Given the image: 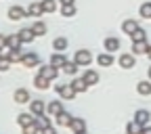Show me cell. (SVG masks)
Returning a JSON list of instances; mask_svg holds the SVG:
<instances>
[{
    "instance_id": "obj_35",
    "label": "cell",
    "mask_w": 151,
    "mask_h": 134,
    "mask_svg": "<svg viewBox=\"0 0 151 134\" xmlns=\"http://www.w3.org/2000/svg\"><path fill=\"white\" fill-rule=\"evenodd\" d=\"M23 134H42V128L34 122V124H29V126L23 128Z\"/></svg>"
},
{
    "instance_id": "obj_31",
    "label": "cell",
    "mask_w": 151,
    "mask_h": 134,
    "mask_svg": "<svg viewBox=\"0 0 151 134\" xmlns=\"http://www.w3.org/2000/svg\"><path fill=\"white\" fill-rule=\"evenodd\" d=\"M32 32H34L36 36H44V34H46V23H44V21H34Z\"/></svg>"
},
{
    "instance_id": "obj_40",
    "label": "cell",
    "mask_w": 151,
    "mask_h": 134,
    "mask_svg": "<svg viewBox=\"0 0 151 134\" xmlns=\"http://www.w3.org/2000/svg\"><path fill=\"white\" fill-rule=\"evenodd\" d=\"M141 134H151V126H149V124L143 126V132H141Z\"/></svg>"
},
{
    "instance_id": "obj_2",
    "label": "cell",
    "mask_w": 151,
    "mask_h": 134,
    "mask_svg": "<svg viewBox=\"0 0 151 134\" xmlns=\"http://www.w3.org/2000/svg\"><path fill=\"white\" fill-rule=\"evenodd\" d=\"M73 61L78 63L80 67H88V65L92 63V52H90V50H86V48H82V50H76Z\"/></svg>"
},
{
    "instance_id": "obj_26",
    "label": "cell",
    "mask_w": 151,
    "mask_h": 134,
    "mask_svg": "<svg viewBox=\"0 0 151 134\" xmlns=\"http://www.w3.org/2000/svg\"><path fill=\"white\" fill-rule=\"evenodd\" d=\"M6 59H9L11 63H21V59H23V50H21V48H15V50H9V54H6Z\"/></svg>"
},
{
    "instance_id": "obj_37",
    "label": "cell",
    "mask_w": 151,
    "mask_h": 134,
    "mask_svg": "<svg viewBox=\"0 0 151 134\" xmlns=\"http://www.w3.org/2000/svg\"><path fill=\"white\" fill-rule=\"evenodd\" d=\"M9 69H11V61L0 54V71H9Z\"/></svg>"
},
{
    "instance_id": "obj_44",
    "label": "cell",
    "mask_w": 151,
    "mask_h": 134,
    "mask_svg": "<svg viewBox=\"0 0 151 134\" xmlns=\"http://www.w3.org/2000/svg\"><path fill=\"white\" fill-rule=\"evenodd\" d=\"M78 134H88V132H78Z\"/></svg>"
},
{
    "instance_id": "obj_5",
    "label": "cell",
    "mask_w": 151,
    "mask_h": 134,
    "mask_svg": "<svg viewBox=\"0 0 151 134\" xmlns=\"http://www.w3.org/2000/svg\"><path fill=\"white\" fill-rule=\"evenodd\" d=\"M38 67H40V69H38V73H40V75H44V78L46 80H57V75H59V69H57V67H52L50 63L48 65H38Z\"/></svg>"
},
{
    "instance_id": "obj_24",
    "label": "cell",
    "mask_w": 151,
    "mask_h": 134,
    "mask_svg": "<svg viewBox=\"0 0 151 134\" xmlns=\"http://www.w3.org/2000/svg\"><path fill=\"white\" fill-rule=\"evenodd\" d=\"M147 50H149V44H147V40L145 42H132V54H147Z\"/></svg>"
},
{
    "instance_id": "obj_36",
    "label": "cell",
    "mask_w": 151,
    "mask_h": 134,
    "mask_svg": "<svg viewBox=\"0 0 151 134\" xmlns=\"http://www.w3.org/2000/svg\"><path fill=\"white\" fill-rule=\"evenodd\" d=\"M61 15L67 17V19L73 17V15H76V6H73V4H63V6H61Z\"/></svg>"
},
{
    "instance_id": "obj_42",
    "label": "cell",
    "mask_w": 151,
    "mask_h": 134,
    "mask_svg": "<svg viewBox=\"0 0 151 134\" xmlns=\"http://www.w3.org/2000/svg\"><path fill=\"white\" fill-rule=\"evenodd\" d=\"M147 57H149V59H151V44H149V50H147Z\"/></svg>"
},
{
    "instance_id": "obj_10",
    "label": "cell",
    "mask_w": 151,
    "mask_h": 134,
    "mask_svg": "<svg viewBox=\"0 0 151 134\" xmlns=\"http://www.w3.org/2000/svg\"><path fill=\"white\" fill-rule=\"evenodd\" d=\"M134 122L141 124V126H147V124L151 122V113H149L147 109H137V113H134Z\"/></svg>"
},
{
    "instance_id": "obj_25",
    "label": "cell",
    "mask_w": 151,
    "mask_h": 134,
    "mask_svg": "<svg viewBox=\"0 0 151 134\" xmlns=\"http://www.w3.org/2000/svg\"><path fill=\"white\" fill-rule=\"evenodd\" d=\"M21 40H19V36L17 34H11V36H6V46L11 48V50H15V48H21Z\"/></svg>"
},
{
    "instance_id": "obj_15",
    "label": "cell",
    "mask_w": 151,
    "mask_h": 134,
    "mask_svg": "<svg viewBox=\"0 0 151 134\" xmlns=\"http://www.w3.org/2000/svg\"><path fill=\"white\" fill-rule=\"evenodd\" d=\"M69 130H71L73 134H78V132H86V122H84L82 118H73V120H71V124H69Z\"/></svg>"
},
{
    "instance_id": "obj_12",
    "label": "cell",
    "mask_w": 151,
    "mask_h": 134,
    "mask_svg": "<svg viewBox=\"0 0 151 134\" xmlns=\"http://www.w3.org/2000/svg\"><path fill=\"white\" fill-rule=\"evenodd\" d=\"M36 122V115H34V113H19V115H17V124L19 126H21V128H25V126H29V124H34Z\"/></svg>"
},
{
    "instance_id": "obj_1",
    "label": "cell",
    "mask_w": 151,
    "mask_h": 134,
    "mask_svg": "<svg viewBox=\"0 0 151 134\" xmlns=\"http://www.w3.org/2000/svg\"><path fill=\"white\" fill-rule=\"evenodd\" d=\"M55 90L59 92L61 101H71V99H76V94H78L71 88V84H55Z\"/></svg>"
},
{
    "instance_id": "obj_27",
    "label": "cell",
    "mask_w": 151,
    "mask_h": 134,
    "mask_svg": "<svg viewBox=\"0 0 151 134\" xmlns=\"http://www.w3.org/2000/svg\"><path fill=\"white\" fill-rule=\"evenodd\" d=\"M130 40H132V42H145V40H147V32L139 25V27L134 29V34L130 36Z\"/></svg>"
},
{
    "instance_id": "obj_3",
    "label": "cell",
    "mask_w": 151,
    "mask_h": 134,
    "mask_svg": "<svg viewBox=\"0 0 151 134\" xmlns=\"http://www.w3.org/2000/svg\"><path fill=\"white\" fill-rule=\"evenodd\" d=\"M21 65L23 67H38L40 65V54L38 52H23V59H21Z\"/></svg>"
},
{
    "instance_id": "obj_18",
    "label": "cell",
    "mask_w": 151,
    "mask_h": 134,
    "mask_svg": "<svg viewBox=\"0 0 151 134\" xmlns=\"http://www.w3.org/2000/svg\"><path fill=\"white\" fill-rule=\"evenodd\" d=\"M71 120H73V115H69V113L63 109L61 113H59V115H57L55 118V122L57 124H59V126H63V128H69V124H71Z\"/></svg>"
},
{
    "instance_id": "obj_23",
    "label": "cell",
    "mask_w": 151,
    "mask_h": 134,
    "mask_svg": "<svg viewBox=\"0 0 151 134\" xmlns=\"http://www.w3.org/2000/svg\"><path fill=\"white\" fill-rule=\"evenodd\" d=\"M44 11H42V2H32L29 6H27V17H40Z\"/></svg>"
},
{
    "instance_id": "obj_28",
    "label": "cell",
    "mask_w": 151,
    "mask_h": 134,
    "mask_svg": "<svg viewBox=\"0 0 151 134\" xmlns=\"http://www.w3.org/2000/svg\"><path fill=\"white\" fill-rule=\"evenodd\" d=\"M78 63H76V61H65V65L61 67L63 69V73H67V75H76V73H78Z\"/></svg>"
},
{
    "instance_id": "obj_41",
    "label": "cell",
    "mask_w": 151,
    "mask_h": 134,
    "mask_svg": "<svg viewBox=\"0 0 151 134\" xmlns=\"http://www.w3.org/2000/svg\"><path fill=\"white\" fill-rule=\"evenodd\" d=\"M61 4H73V0H59Z\"/></svg>"
},
{
    "instance_id": "obj_20",
    "label": "cell",
    "mask_w": 151,
    "mask_h": 134,
    "mask_svg": "<svg viewBox=\"0 0 151 134\" xmlns=\"http://www.w3.org/2000/svg\"><path fill=\"white\" fill-rule=\"evenodd\" d=\"M137 27H139L137 19H126V21L122 23V32H124V34H128V36L134 34V29H137Z\"/></svg>"
},
{
    "instance_id": "obj_30",
    "label": "cell",
    "mask_w": 151,
    "mask_h": 134,
    "mask_svg": "<svg viewBox=\"0 0 151 134\" xmlns=\"http://www.w3.org/2000/svg\"><path fill=\"white\" fill-rule=\"evenodd\" d=\"M36 124L40 126V128L52 126V124H50V115H48V113H40V115H36Z\"/></svg>"
},
{
    "instance_id": "obj_21",
    "label": "cell",
    "mask_w": 151,
    "mask_h": 134,
    "mask_svg": "<svg viewBox=\"0 0 151 134\" xmlns=\"http://www.w3.org/2000/svg\"><path fill=\"white\" fill-rule=\"evenodd\" d=\"M34 84H36V88H38V90H48V88H50V80H46L44 75H40V73H36Z\"/></svg>"
},
{
    "instance_id": "obj_34",
    "label": "cell",
    "mask_w": 151,
    "mask_h": 134,
    "mask_svg": "<svg viewBox=\"0 0 151 134\" xmlns=\"http://www.w3.org/2000/svg\"><path fill=\"white\" fill-rule=\"evenodd\" d=\"M42 11L44 13H55L57 11V0H42Z\"/></svg>"
},
{
    "instance_id": "obj_11",
    "label": "cell",
    "mask_w": 151,
    "mask_h": 134,
    "mask_svg": "<svg viewBox=\"0 0 151 134\" xmlns=\"http://www.w3.org/2000/svg\"><path fill=\"white\" fill-rule=\"evenodd\" d=\"M17 36H19V40H21L23 44L34 42V38H36V34L32 32V27H23V29H19V32H17Z\"/></svg>"
},
{
    "instance_id": "obj_33",
    "label": "cell",
    "mask_w": 151,
    "mask_h": 134,
    "mask_svg": "<svg viewBox=\"0 0 151 134\" xmlns=\"http://www.w3.org/2000/svg\"><path fill=\"white\" fill-rule=\"evenodd\" d=\"M139 13H141L143 19H151V0H149V2H143V4H141Z\"/></svg>"
},
{
    "instance_id": "obj_6",
    "label": "cell",
    "mask_w": 151,
    "mask_h": 134,
    "mask_svg": "<svg viewBox=\"0 0 151 134\" xmlns=\"http://www.w3.org/2000/svg\"><path fill=\"white\" fill-rule=\"evenodd\" d=\"M118 63H120L122 69H132L134 63H137V59H134V54H132V52H122L120 59H118Z\"/></svg>"
},
{
    "instance_id": "obj_43",
    "label": "cell",
    "mask_w": 151,
    "mask_h": 134,
    "mask_svg": "<svg viewBox=\"0 0 151 134\" xmlns=\"http://www.w3.org/2000/svg\"><path fill=\"white\" fill-rule=\"evenodd\" d=\"M147 75H149V80H151V67H149V69H147Z\"/></svg>"
},
{
    "instance_id": "obj_14",
    "label": "cell",
    "mask_w": 151,
    "mask_h": 134,
    "mask_svg": "<svg viewBox=\"0 0 151 134\" xmlns=\"http://www.w3.org/2000/svg\"><path fill=\"white\" fill-rule=\"evenodd\" d=\"M113 61H116V59H113V54H111V52H107V50H105V52H101V54L97 57V63H99L101 67H111V65H113Z\"/></svg>"
},
{
    "instance_id": "obj_16",
    "label": "cell",
    "mask_w": 151,
    "mask_h": 134,
    "mask_svg": "<svg viewBox=\"0 0 151 134\" xmlns=\"http://www.w3.org/2000/svg\"><path fill=\"white\" fill-rule=\"evenodd\" d=\"M67 46H69V42H67V38H63V36H59V38L52 40V50L55 52H63V50H67Z\"/></svg>"
},
{
    "instance_id": "obj_7",
    "label": "cell",
    "mask_w": 151,
    "mask_h": 134,
    "mask_svg": "<svg viewBox=\"0 0 151 134\" xmlns=\"http://www.w3.org/2000/svg\"><path fill=\"white\" fill-rule=\"evenodd\" d=\"M13 99H15V103H19V105H25V103H29V101H32L29 90H27V88H17V90H15V94H13Z\"/></svg>"
},
{
    "instance_id": "obj_29",
    "label": "cell",
    "mask_w": 151,
    "mask_h": 134,
    "mask_svg": "<svg viewBox=\"0 0 151 134\" xmlns=\"http://www.w3.org/2000/svg\"><path fill=\"white\" fill-rule=\"evenodd\" d=\"M71 88H73L76 92H78V94H80V92H86V88H88V84H86V82H84L82 78H76V80L71 82Z\"/></svg>"
},
{
    "instance_id": "obj_22",
    "label": "cell",
    "mask_w": 151,
    "mask_h": 134,
    "mask_svg": "<svg viewBox=\"0 0 151 134\" xmlns=\"http://www.w3.org/2000/svg\"><path fill=\"white\" fill-rule=\"evenodd\" d=\"M137 92L141 94V97H149L151 94V80H143L137 84Z\"/></svg>"
},
{
    "instance_id": "obj_32",
    "label": "cell",
    "mask_w": 151,
    "mask_h": 134,
    "mask_svg": "<svg viewBox=\"0 0 151 134\" xmlns=\"http://www.w3.org/2000/svg\"><path fill=\"white\" fill-rule=\"evenodd\" d=\"M143 132V126L141 124H137L134 120H132L128 126H126V134H141Z\"/></svg>"
},
{
    "instance_id": "obj_39",
    "label": "cell",
    "mask_w": 151,
    "mask_h": 134,
    "mask_svg": "<svg viewBox=\"0 0 151 134\" xmlns=\"http://www.w3.org/2000/svg\"><path fill=\"white\" fill-rule=\"evenodd\" d=\"M42 134H57V130L52 126H46V128H42Z\"/></svg>"
},
{
    "instance_id": "obj_8",
    "label": "cell",
    "mask_w": 151,
    "mask_h": 134,
    "mask_svg": "<svg viewBox=\"0 0 151 134\" xmlns=\"http://www.w3.org/2000/svg\"><path fill=\"white\" fill-rule=\"evenodd\" d=\"M122 48V42H120V38H116V36H109V38H105V50L107 52H116V50H120Z\"/></svg>"
},
{
    "instance_id": "obj_38",
    "label": "cell",
    "mask_w": 151,
    "mask_h": 134,
    "mask_svg": "<svg viewBox=\"0 0 151 134\" xmlns=\"http://www.w3.org/2000/svg\"><path fill=\"white\" fill-rule=\"evenodd\" d=\"M4 48H9V46H6V36H4V34H0V52H2Z\"/></svg>"
},
{
    "instance_id": "obj_17",
    "label": "cell",
    "mask_w": 151,
    "mask_h": 134,
    "mask_svg": "<svg viewBox=\"0 0 151 134\" xmlns=\"http://www.w3.org/2000/svg\"><path fill=\"white\" fill-rule=\"evenodd\" d=\"M65 61H67V57H65L63 52H52V54H50V65H52V67H57V69L63 67V65H65Z\"/></svg>"
},
{
    "instance_id": "obj_13",
    "label": "cell",
    "mask_w": 151,
    "mask_h": 134,
    "mask_svg": "<svg viewBox=\"0 0 151 134\" xmlns=\"http://www.w3.org/2000/svg\"><path fill=\"white\" fill-rule=\"evenodd\" d=\"M61 111H63V105H61V101H50V103L46 105V113H48L50 118H57Z\"/></svg>"
},
{
    "instance_id": "obj_9",
    "label": "cell",
    "mask_w": 151,
    "mask_h": 134,
    "mask_svg": "<svg viewBox=\"0 0 151 134\" xmlns=\"http://www.w3.org/2000/svg\"><path fill=\"white\" fill-rule=\"evenodd\" d=\"M29 113H34V115H40V113H46V103L36 99V101H29Z\"/></svg>"
},
{
    "instance_id": "obj_4",
    "label": "cell",
    "mask_w": 151,
    "mask_h": 134,
    "mask_svg": "<svg viewBox=\"0 0 151 134\" xmlns=\"http://www.w3.org/2000/svg\"><path fill=\"white\" fill-rule=\"evenodd\" d=\"M6 15H9L11 21H21V19H25V17H27V9L15 4V6H11V9H9V13H6Z\"/></svg>"
},
{
    "instance_id": "obj_19",
    "label": "cell",
    "mask_w": 151,
    "mask_h": 134,
    "mask_svg": "<svg viewBox=\"0 0 151 134\" xmlns=\"http://www.w3.org/2000/svg\"><path fill=\"white\" fill-rule=\"evenodd\" d=\"M82 80H84L88 86H92V84H99V73L94 71V69H86V71H84V75H82Z\"/></svg>"
}]
</instances>
